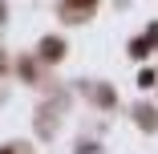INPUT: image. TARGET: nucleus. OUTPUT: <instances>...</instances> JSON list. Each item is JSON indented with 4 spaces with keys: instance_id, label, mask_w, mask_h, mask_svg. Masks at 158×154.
Masks as SVG:
<instances>
[{
    "instance_id": "nucleus-1",
    "label": "nucleus",
    "mask_w": 158,
    "mask_h": 154,
    "mask_svg": "<svg viewBox=\"0 0 158 154\" xmlns=\"http://www.w3.org/2000/svg\"><path fill=\"white\" fill-rule=\"evenodd\" d=\"M57 53H61V41H45V57L57 61Z\"/></svg>"
}]
</instances>
